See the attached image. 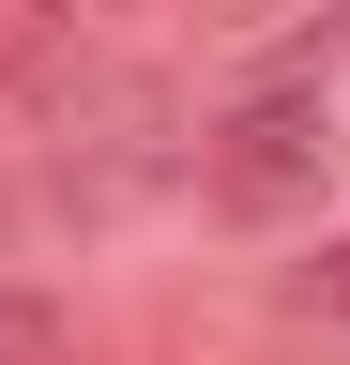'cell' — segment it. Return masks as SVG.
Segmentation results:
<instances>
[{
	"label": "cell",
	"mask_w": 350,
	"mask_h": 365,
	"mask_svg": "<svg viewBox=\"0 0 350 365\" xmlns=\"http://www.w3.org/2000/svg\"><path fill=\"white\" fill-rule=\"evenodd\" d=\"M335 91L320 76H274V91H244L229 122H198V198L229 213V228H304L335 198Z\"/></svg>",
	"instance_id": "cell-1"
},
{
	"label": "cell",
	"mask_w": 350,
	"mask_h": 365,
	"mask_svg": "<svg viewBox=\"0 0 350 365\" xmlns=\"http://www.w3.org/2000/svg\"><path fill=\"white\" fill-rule=\"evenodd\" d=\"M76 46V0H0V76H46Z\"/></svg>",
	"instance_id": "cell-2"
},
{
	"label": "cell",
	"mask_w": 350,
	"mask_h": 365,
	"mask_svg": "<svg viewBox=\"0 0 350 365\" xmlns=\"http://www.w3.org/2000/svg\"><path fill=\"white\" fill-rule=\"evenodd\" d=\"M0 365H61V304L46 289H0Z\"/></svg>",
	"instance_id": "cell-3"
},
{
	"label": "cell",
	"mask_w": 350,
	"mask_h": 365,
	"mask_svg": "<svg viewBox=\"0 0 350 365\" xmlns=\"http://www.w3.org/2000/svg\"><path fill=\"white\" fill-rule=\"evenodd\" d=\"M304 319H335V335H350V228H335L320 259H304Z\"/></svg>",
	"instance_id": "cell-4"
}]
</instances>
